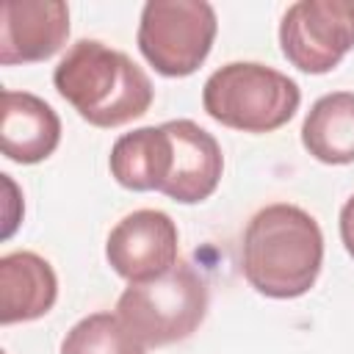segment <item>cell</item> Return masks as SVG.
<instances>
[{
    "label": "cell",
    "mask_w": 354,
    "mask_h": 354,
    "mask_svg": "<svg viewBox=\"0 0 354 354\" xmlns=\"http://www.w3.org/2000/svg\"><path fill=\"white\" fill-rule=\"evenodd\" d=\"M321 263L324 235L307 210L268 205L252 216L243 232L241 268L257 293L296 299L315 285Z\"/></svg>",
    "instance_id": "obj_1"
},
{
    "label": "cell",
    "mask_w": 354,
    "mask_h": 354,
    "mask_svg": "<svg viewBox=\"0 0 354 354\" xmlns=\"http://www.w3.org/2000/svg\"><path fill=\"white\" fill-rule=\"evenodd\" d=\"M58 94L94 127H119L152 105V83L124 53L94 39L75 41L53 72Z\"/></svg>",
    "instance_id": "obj_2"
},
{
    "label": "cell",
    "mask_w": 354,
    "mask_h": 354,
    "mask_svg": "<svg viewBox=\"0 0 354 354\" xmlns=\"http://www.w3.org/2000/svg\"><path fill=\"white\" fill-rule=\"evenodd\" d=\"M299 86L263 64L235 61L216 69L205 88L202 105L210 119L243 133H271L299 111Z\"/></svg>",
    "instance_id": "obj_3"
},
{
    "label": "cell",
    "mask_w": 354,
    "mask_h": 354,
    "mask_svg": "<svg viewBox=\"0 0 354 354\" xmlns=\"http://www.w3.org/2000/svg\"><path fill=\"white\" fill-rule=\"evenodd\" d=\"M207 313V288L188 263L166 274L130 282L116 301V315L144 346H169L196 332Z\"/></svg>",
    "instance_id": "obj_4"
},
{
    "label": "cell",
    "mask_w": 354,
    "mask_h": 354,
    "mask_svg": "<svg viewBox=\"0 0 354 354\" xmlns=\"http://www.w3.org/2000/svg\"><path fill=\"white\" fill-rule=\"evenodd\" d=\"M216 39V11L202 0H152L141 11L138 47L166 77H185L202 66Z\"/></svg>",
    "instance_id": "obj_5"
},
{
    "label": "cell",
    "mask_w": 354,
    "mask_h": 354,
    "mask_svg": "<svg viewBox=\"0 0 354 354\" xmlns=\"http://www.w3.org/2000/svg\"><path fill=\"white\" fill-rule=\"evenodd\" d=\"M282 55L301 72H332L354 50V0H299L279 25Z\"/></svg>",
    "instance_id": "obj_6"
},
{
    "label": "cell",
    "mask_w": 354,
    "mask_h": 354,
    "mask_svg": "<svg viewBox=\"0 0 354 354\" xmlns=\"http://www.w3.org/2000/svg\"><path fill=\"white\" fill-rule=\"evenodd\" d=\"M105 257L127 282H147L177 263V227L163 210H136L108 235Z\"/></svg>",
    "instance_id": "obj_7"
},
{
    "label": "cell",
    "mask_w": 354,
    "mask_h": 354,
    "mask_svg": "<svg viewBox=\"0 0 354 354\" xmlns=\"http://www.w3.org/2000/svg\"><path fill=\"white\" fill-rule=\"evenodd\" d=\"M69 36L61 0H6L0 8V64H33L55 55Z\"/></svg>",
    "instance_id": "obj_8"
},
{
    "label": "cell",
    "mask_w": 354,
    "mask_h": 354,
    "mask_svg": "<svg viewBox=\"0 0 354 354\" xmlns=\"http://www.w3.org/2000/svg\"><path fill=\"white\" fill-rule=\"evenodd\" d=\"M163 130L171 141V171L160 194L183 205H196L207 199L216 191L224 169L218 141L191 119L166 122Z\"/></svg>",
    "instance_id": "obj_9"
},
{
    "label": "cell",
    "mask_w": 354,
    "mask_h": 354,
    "mask_svg": "<svg viewBox=\"0 0 354 354\" xmlns=\"http://www.w3.org/2000/svg\"><path fill=\"white\" fill-rule=\"evenodd\" d=\"M61 141V119L55 111L28 91L3 88L0 147L14 163H39L55 152Z\"/></svg>",
    "instance_id": "obj_10"
},
{
    "label": "cell",
    "mask_w": 354,
    "mask_h": 354,
    "mask_svg": "<svg viewBox=\"0 0 354 354\" xmlns=\"http://www.w3.org/2000/svg\"><path fill=\"white\" fill-rule=\"evenodd\" d=\"M58 296L55 271L36 252H11L0 257V321L41 318Z\"/></svg>",
    "instance_id": "obj_11"
},
{
    "label": "cell",
    "mask_w": 354,
    "mask_h": 354,
    "mask_svg": "<svg viewBox=\"0 0 354 354\" xmlns=\"http://www.w3.org/2000/svg\"><path fill=\"white\" fill-rule=\"evenodd\" d=\"M111 174L130 191H160L171 171V141L160 127H138L124 133L108 158Z\"/></svg>",
    "instance_id": "obj_12"
},
{
    "label": "cell",
    "mask_w": 354,
    "mask_h": 354,
    "mask_svg": "<svg viewBox=\"0 0 354 354\" xmlns=\"http://www.w3.org/2000/svg\"><path fill=\"white\" fill-rule=\"evenodd\" d=\"M304 149L321 163H351L354 160V91H335L321 97L304 124Z\"/></svg>",
    "instance_id": "obj_13"
},
{
    "label": "cell",
    "mask_w": 354,
    "mask_h": 354,
    "mask_svg": "<svg viewBox=\"0 0 354 354\" xmlns=\"http://www.w3.org/2000/svg\"><path fill=\"white\" fill-rule=\"evenodd\" d=\"M61 354H144V343L119 315L94 313L66 332Z\"/></svg>",
    "instance_id": "obj_14"
},
{
    "label": "cell",
    "mask_w": 354,
    "mask_h": 354,
    "mask_svg": "<svg viewBox=\"0 0 354 354\" xmlns=\"http://www.w3.org/2000/svg\"><path fill=\"white\" fill-rule=\"evenodd\" d=\"M340 238L346 243V252L354 257V196L340 210Z\"/></svg>",
    "instance_id": "obj_15"
}]
</instances>
